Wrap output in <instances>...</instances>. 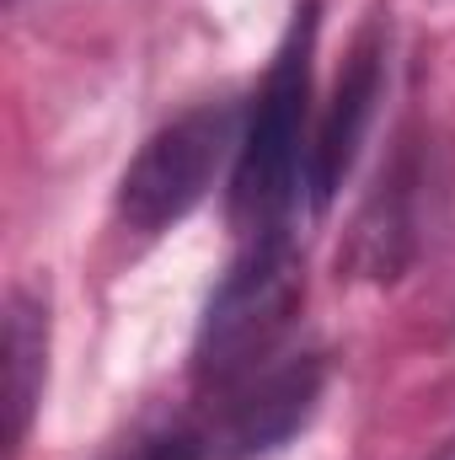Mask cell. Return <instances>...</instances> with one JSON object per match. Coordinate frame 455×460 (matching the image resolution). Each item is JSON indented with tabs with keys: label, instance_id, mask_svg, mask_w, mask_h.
I'll return each instance as SVG.
<instances>
[{
	"label": "cell",
	"instance_id": "obj_1",
	"mask_svg": "<svg viewBox=\"0 0 455 460\" xmlns=\"http://www.w3.org/2000/svg\"><path fill=\"white\" fill-rule=\"evenodd\" d=\"M311 43H317V11L311 0L295 11V27L257 92V113L241 134L236 150V188H230V215L257 235H284V215L295 209L300 193V145H306V102H311Z\"/></svg>",
	"mask_w": 455,
	"mask_h": 460
},
{
	"label": "cell",
	"instance_id": "obj_2",
	"mask_svg": "<svg viewBox=\"0 0 455 460\" xmlns=\"http://www.w3.org/2000/svg\"><path fill=\"white\" fill-rule=\"evenodd\" d=\"M300 295H306V279H300L290 241L257 235L246 257L230 268L220 295L210 300V316L199 332V380H210L215 391L246 380L295 322Z\"/></svg>",
	"mask_w": 455,
	"mask_h": 460
},
{
	"label": "cell",
	"instance_id": "obj_3",
	"mask_svg": "<svg viewBox=\"0 0 455 460\" xmlns=\"http://www.w3.org/2000/svg\"><path fill=\"white\" fill-rule=\"evenodd\" d=\"M230 145H236L230 108H193L177 123H166L123 172L118 215L134 230H166L172 220H183L210 193Z\"/></svg>",
	"mask_w": 455,
	"mask_h": 460
},
{
	"label": "cell",
	"instance_id": "obj_4",
	"mask_svg": "<svg viewBox=\"0 0 455 460\" xmlns=\"http://www.w3.org/2000/svg\"><path fill=\"white\" fill-rule=\"evenodd\" d=\"M317 391H322L317 358H295L263 375L252 369L246 380L220 385L210 418H193L204 439V460H246L257 450H273L279 439H290L306 423Z\"/></svg>",
	"mask_w": 455,
	"mask_h": 460
},
{
	"label": "cell",
	"instance_id": "obj_5",
	"mask_svg": "<svg viewBox=\"0 0 455 460\" xmlns=\"http://www.w3.org/2000/svg\"><path fill=\"white\" fill-rule=\"evenodd\" d=\"M375 92H380V59L364 43L353 54V65L343 70L338 97L322 118V134H317V150H311V193H317V204H327L338 193L343 172H348V161H353V150L364 139V123L375 113Z\"/></svg>",
	"mask_w": 455,
	"mask_h": 460
},
{
	"label": "cell",
	"instance_id": "obj_6",
	"mask_svg": "<svg viewBox=\"0 0 455 460\" xmlns=\"http://www.w3.org/2000/svg\"><path fill=\"white\" fill-rule=\"evenodd\" d=\"M43 305L32 295L11 300V322H5V353H11V439L27 434V418L38 407V385H43Z\"/></svg>",
	"mask_w": 455,
	"mask_h": 460
},
{
	"label": "cell",
	"instance_id": "obj_7",
	"mask_svg": "<svg viewBox=\"0 0 455 460\" xmlns=\"http://www.w3.org/2000/svg\"><path fill=\"white\" fill-rule=\"evenodd\" d=\"M440 460H455V439H451V445H445V456H440Z\"/></svg>",
	"mask_w": 455,
	"mask_h": 460
}]
</instances>
